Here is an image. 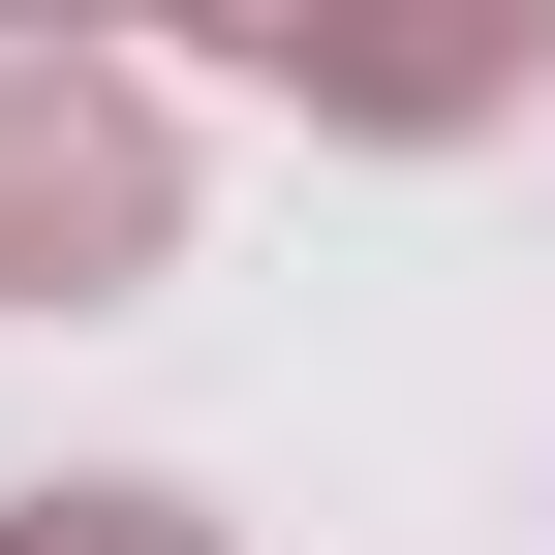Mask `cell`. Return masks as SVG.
Instances as JSON below:
<instances>
[{"label": "cell", "instance_id": "obj_2", "mask_svg": "<svg viewBox=\"0 0 555 555\" xmlns=\"http://www.w3.org/2000/svg\"><path fill=\"white\" fill-rule=\"evenodd\" d=\"M185 31H247L278 93H339V124H494L555 0H185Z\"/></svg>", "mask_w": 555, "mask_h": 555}, {"label": "cell", "instance_id": "obj_1", "mask_svg": "<svg viewBox=\"0 0 555 555\" xmlns=\"http://www.w3.org/2000/svg\"><path fill=\"white\" fill-rule=\"evenodd\" d=\"M155 217H185V155H155V93H124V62H0V278H31V309H62V278H155Z\"/></svg>", "mask_w": 555, "mask_h": 555}, {"label": "cell", "instance_id": "obj_3", "mask_svg": "<svg viewBox=\"0 0 555 555\" xmlns=\"http://www.w3.org/2000/svg\"><path fill=\"white\" fill-rule=\"evenodd\" d=\"M0 555H185V525H155V494H31Z\"/></svg>", "mask_w": 555, "mask_h": 555}]
</instances>
